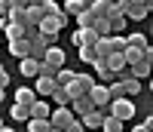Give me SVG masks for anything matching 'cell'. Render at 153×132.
<instances>
[{
    "label": "cell",
    "instance_id": "cell-38",
    "mask_svg": "<svg viewBox=\"0 0 153 132\" xmlns=\"http://www.w3.org/2000/svg\"><path fill=\"white\" fill-rule=\"evenodd\" d=\"M117 3H120V0H117Z\"/></svg>",
    "mask_w": 153,
    "mask_h": 132
},
{
    "label": "cell",
    "instance_id": "cell-13",
    "mask_svg": "<svg viewBox=\"0 0 153 132\" xmlns=\"http://www.w3.org/2000/svg\"><path fill=\"white\" fill-rule=\"evenodd\" d=\"M19 71H22V77L34 80V77L40 74V62H34V58H19Z\"/></svg>",
    "mask_w": 153,
    "mask_h": 132
},
{
    "label": "cell",
    "instance_id": "cell-22",
    "mask_svg": "<svg viewBox=\"0 0 153 132\" xmlns=\"http://www.w3.org/2000/svg\"><path fill=\"white\" fill-rule=\"evenodd\" d=\"M107 25H110V34H123L126 25H129V19H126V16H117V19H107Z\"/></svg>",
    "mask_w": 153,
    "mask_h": 132
},
{
    "label": "cell",
    "instance_id": "cell-24",
    "mask_svg": "<svg viewBox=\"0 0 153 132\" xmlns=\"http://www.w3.org/2000/svg\"><path fill=\"white\" fill-rule=\"evenodd\" d=\"M61 12H65V16H76V12H83V0H65Z\"/></svg>",
    "mask_w": 153,
    "mask_h": 132
},
{
    "label": "cell",
    "instance_id": "cell-28",
    "mask_svg": "<svg viewBox=\"0 0 153 132\" xmlns=\"http://www.w3.org/2000/svg\"><path fill=\"white\" fill-rule=\"evenodd\" d=\"M28 132H49V120H28Z\"/></svg>",
    "mask_w": 153,
    "mask_h": 132
},
{
    "label": "cell",
    "instance_id": "cell-32",
    "mask_svg": "<svg viewBox=\"0 0 153 132\" xmlns=\"http://www.w3.org/2000/svg\"><path fill=\"white\" fill-rule=\"evenodd\" d=\"M6 83H9V71L0 64V86H6Z\"/></svg>",
    "mask_w": 153,
    "mask_h": 132
},
{
    "label": "cell",
    "instance_id": "cell-10",
    "mask_svg": "<svg viewBox=\"0 0 153 132\" xmlns=\"http://www.w3.org/2000/svg\"><path fill=\"white\" fill-rule=\"evenodd\" d=\"M28 111H31V120H49V114H52V104H49L46 98H37Z\"/></svg>",
    "mask_w": 153,
    "mask_h": 132
},
{
    "label": "cell",
    "instance_id": "cell-3",
    "mask_svg": "<svg viewBox=\"0 0 153 132\" xmlns=\"http://www.w3.org/2000/svg\"><path fill=\"white\" fill-rule=\"evenodd\" d=\"M89 101H92L98 111L107 114V104H110V92H107V86H104V83H95L92 89H89Z\"/></svg>",
    "mask_w": 153,
    "mask_h": 132
},
{
    "label": "cell",
    "instance_id": "cell-31",
    "mask_svg": "<svg viewBox=\"0 0 153 132\" xmlns=\"http://www.w3.org/2000/svg\"><path fill=\"white\" fill-rule=\"evenodd\" d=\"M9 3H12V9H28L31 0H9Z\"/></svg>",
    "mask_w": 153,
    "mask_h": 132
},
{
    "label": "cell",
    "instance_id": "cell-5",
    "mask_svg": "<svg viewBox=\"0 0 153 132\" xmlns=\"http://www.w3.org/2000/svg\"><path fill=\"white\" fill-rule=\"evenodd\" d=\"M117 80L123 83V92H126V98H132V95H138V92L144 89V83H141V80H135V77H129L126 71H123V74H117Z\"/></svg>",
    "mask_w": 153,
    "mask_h": 132
},
{
    "label": "cell",
    "instance_id": "cell-2",
    "mask_svg": "<svg viewBox=\"0 0 153 132\" xmlns=\"http://www.w3.org/2000/svg\"><path fill=\"white\" fill-rule=\"evenodd\" d=\"M65 25H68V16H65V12H52V16H46L40 25H37V31H40V34H49V37H58V31L61 28H65Z\"/></svg>",
    "mask_w": 153,
    "mask_h": 132
},
{
    "label": "cell",
    "instance_id": "cell-6",
    "mask_svg": "<svg viewBox=\"0 0 153 132\" xmlns=\"http://www.w3.org/2000/svg\"><path fill=\"white\" fill-rule=\"evenodd\" d=\"M68 108H71V114L76 117V120H80L83 114H89V111H95V104L89 101V95H76V98H71V104H68Z\"/></svg>",
    "mask_w": 153,
    "mask_h": 132
},
{
    "label": "cell",
    "instance_id": "cell-30",
    "mask_svg": "<svg viewBox=\"0 0 153 132\" xmlns=\"http://www.w3.org/2000/svg\"><path fill=\"white\" fill-rule=\"evenodd\" d=\"M9 9H12L9 0H0V19H6V16H9Z\"/></svg>",
    "mask_w": 153,
    "mask_h": 132
},
{
    "label": "cell",
    "instance_id": "cell-11",
    "mask_svg": "<svg viewBox=\"0 0 153 132\" xmlns=\"http://www.w3.org/2000/svg\"><path fill=\"white\" fill-rule=\"evenodd\" d=\"M101 120H104V111H98V108L80 117V123H83V129H101Z\"/></svg>",
    "mask_w": 153,
    "mask_h": 132
},
{
    "label": "cell",
    "instance_id": "cell-35",
    "mask_svg": "<svg viewBox=\"0 0 153 132\" xmlns=\"http://www.w3.org/2000/svg\"><path fill=\"white\" fill-rule=\"evenodd\" d=\"M49 132H65V129H55V126H49Z\"/></svg>",
    "mask_w": 153,
    "mask_h": 132
},
{
    "label": "cell",
    "instance_id": "cell-9",
    "mask_svg": "<svg viewBox=\"0 0 153 132\" xmlns=\"http://www.w3.org/2000/svg\"><path fill=\"white\" fill-rule=\"evenodd\" d=\"M126 74L144 83V80H147V74H150V62H147V58H138V62H132L129 68H126Z\"/></svg>",
    "mask_w": 153,
    "mask_h": 132
},
{
    "label": "cell",
    "instance_id": "cell-23",
    "mask_svg": "<svg viewBox=\"0 0 153 132\" xmlns=\"http://www.w3.org/2000/svg\"><path fill=\"white\" fill-rule=\"evenodd\" d=\"M92 31H95L98 37H110V25H107V19H98V16H95V22H92Z\"/></svg>",
    "mask_w": 153,
    "mask_h": 132
},
{
    "label": "cell",
    "instance_id": "cell-7",
    "mask_svg": "<svg viewBox=\"0 0 153 132\" xmlns=\"http://www.w3.org/2000/svg\"><path fill=\"white\" fill-rule=\"evenodd\" d=\"M71 120H74L71 108H52V114H49V126H55V129H65Z\"/></svg>",
    "mask_w": 153,
    "mask_h": 132
},
{
    "label": "cell",
    "instance_id": "cell-37",
    "mask_svg": "<svg viewBox=\"0 0 153 132\" xmlns=\"http://www.w3.org/2000/svg\"><path fill=\"white\" fill-rule=\"evenodd\" d=\"M3 126H6V123H3V120H0V129H3Z\"/></svg>",
    "mask_w": 153,
    "mask_h": 132
},
{
    "label": "cell",
    "instance_id": "cell-34",
    "mask_svg": "<svg viewBox=\"0 0 153 132\" xmlns=\"http://www.w3.org/2000/svg\"><path fill=\"white\" fill-rule=\"evenodd\" d=\"M3 98H6V86H0V104H3Z\"/></svg>",
    "mask_w": 153,
    "mask_h": 132
},
{
    "label": "cell",
    "instance_id": "cell-17",
    "mask_svg": "<svg viewBox=\"0 0 153 132\" xmlns=\"http://www.w3.org/2000/svg\"><path fill=\"white\" fill-rule=\"evenodd\" d=\"M6 19H9L12 25H22L25 31H31V28H28V9H9V16H6Z\"/></svg>",
    "mask_w": 153,
    "mask_h": 132
},
{
    "label": "cell",
    "instance_id": "cell-4",
    "mask_svg": "<svg viewBox=\"0 0 153 132\" xmlns=\"http://www.w3.org/2000/svg\"><path fill=\"white\" fill-rule=\"evenodd\" d=\"M71 40H74V46H76V49H80V46H95L101 37H98L92 28H76V31L71 34Z\"/></svg>",
    "mask_w": 153,
    "mask_h": 132
},
{
    "label": "cell",
    "instance_id": "cell-21",
    "mask_svg": "<svg viewBox=\"0 0 153 132\" xmlns=\"http://www.w3.org/2000/svg\"><path fill=\"white\" fill-rule=\"evenodd\" d=\"M52 80H55V86H61V89H65V86L74 80V71H71V68H61V71H55V77H52Z\"/></svg>",
    "mask_w": 153,
    "mask_h": 132
},
{
    "label": "cell",
    "instance_id": "cell-29",
    "mask_svg": "<svg viewBox=\"0 0 153 132\" xmlns=\"http://www.w3.org/2000/svg\"><path fill=\"white\" fill-rule=\"evenodd\" d=\"M65 132H86V129H83V123H80V120L74 117V120H71V123L65 126Z\"/></svg>",
    "mask_w": 153,
    "mask_h": 132
},
{
    "label": "cell",
    "instance_id": "cell-1",
    "mask_svg": "<svg viewBox=\"0 0 153 132\" xmlns=\"http://www.w3.org/2000/svg\"><path fill=\"white\" fill-rule=\"evenodd\" d=\"M135 111H138V108H135V101H132V98H113V101L107 104V114H110V117H117V120H123V123H126V120H132Z\"/></svg>",
    "mask_w": 153,
    "mask_h": 132
},
{
    "label": "cell",
    "instance_id": "cell-27",
    "mask_svg": "<svg viewBox=\"0 0 153 132\" xmlns=\"http://www.w3.org/2000/svg\"><path fill=\"white\" fill-rule=\"evenodd\" d=\"M107 40H110V49H113V52H123V49H126V37H123V34H110Z\"/></svg>",
    "mask_w": 153,
    "mask_h": 132
},
{
    "label": "cell",
    "instance_id": "cell-8",
    "mask_svg": "<svg viewBox=\"0 0 153 132\" xmlns=\"http://www.w3.org/2000/svg\"><path fill=\"white\" fill-rule=\"evenodd\" d=\"M31 89L37 92V98H49L52 89H55V80H52V77H34V86Z\"/></svg>",
    "mask_w": 153,
    "mask_h": 132
},
{
    "label": "cell",
    "instance_id": "cell-12",
    "mask_svg": "<svg viewBox=\"0 0 153 132\" xmlns=\"http://www.w3.org/2000/svg\"><path fill=\"white\" fill-rule=\"evenodd\" d=\"M28 52H31L28 37H22V40H9V56H16V58H28Z\"/></svg>",
    "mask_w": 153,
    "mask_h": 132
},
{
    "label": "cell",
    "instance_id": "cell-25",
    "mask_svg": "<svg viewBox=\"0 0 153 132\" xmlns=\"http://www.w3.org/2000/svg\"><path fill=\"white\" fill-rule=\"evenodd\" d=\"M92 22H95V16L89 9H83V12H76V28H92Z\"/></svg>",
    "mask_w": 153,
    "mask_h": 132
},
{
    "label": "cell",
    "instance_id": "cell-14",
    "mask_svg": "<svg viewBox=\"0 0 153 132\" xmlns=\"http://www.w3.org/2000/svg\"><path fill=\"white\" fill-rule=\"evenodd\" d=\"M126 37V46H129V49H147L150 43H147V34H141V31H138V34H123Z\"/></svg>",
    "mask_w": 153,
    "mask_h": 132
},
{
    "label": "cell",
    "instance_id": "cell-33",
    "mask_svg": "<svg viewBox=\"0 0 153 132\" xmlns=\"http://www.w3.org/2000/svg\"><path fill=\"white\" fill-rule=\"evenodd\" d=\"M132 132H150V126H147V123H138V126H135Z\"/></svg>",
    "mask_w": 153,
    "mask_h": 132
},
{
    "label": "cell",
    "instance_id": "cell-16",
    "mask_svg": "<svg viewBox=\"0 0 153 132\" xmlns=\"http://www.w3.org/2000/svg\"><path fill=\"white\" fill-rule=\"evenodd\" d=\"M9 117H12L16 123H28V120H31V111H28V104H12V108H9Z\"/></svg>",
    "mask_w": 153,
    "mask_h": 132
},
{
    "label": "cell",
    "instance_id": "cell-19",
    "mask_svg": "<svg viewBox=\"0 0 153 132\" xmlns=\"http://www.w3.org/2000/svg\"><path fill=\"white\" fill-rule=\"evenodd\" d=\"M46 19V12H43V6H28V28H37Z\"/></svg>",
    "mask_w": 153,
    "mask_h": 132
},
{
    "label": "cell",
    "instance_id": "cell-15",
    "mask_svg": "<svg viewBox=\"0 0 153 132\" xmlns=\"http://www.w3.org/2000/svg\"><path fill=\"white\" fill-rule=\"evenodd\" d=\"M34 101H37V92L31 86H19L16 89V104H28V108H31Z\"/></svg>",
    "mask_w": 153,
    "mask_h": 132
},
{
    "label": "cell",
    "instance_id": "cell-36",
    "mask_svg": "<svg viewBox=\"0 0 153 132\" xmlns=\"http://www.w3.org/2000/svg\"><path fill=\"white\" fill-rule=\"evenodd\" d=\"M0 132H16V129H9V126H3V129H0Z\"/></svg>",
    "mask_w": 153,
    "mask_h": 132
},
{
    "label": "cell",
    "instance_id": "cell-26",
    "mask_svg": "<svg viewBox=\"0 0 153 132\" xmlns=\"http://www.w3.org/2000/svg\"><path fill=\"white\" fill-rule=\"evenodd\" d=\"M98 58V52H95V46H80V62H86V64H92Z\"/></svg>",
    "mask_w": 153,
    "mask_h": 132
},
{
    "label": "cell",
    "instance_id": "cell-18",
    "mask_svg": "<svg viewBox=\"0 0 153 132\" xmlns=\"http://www.w3.org/2000/svg\"><path fill=\"white\" fill-rule=\"evenodd\" d=\"M49 98H52V108H68V104H71L68 92L61 89V86H55V89H52V95H49Z\"/></svg>",
    "mask_w": 153,
    "mask_h": 132
},
{
    "label": "cell",
    "instance_id": "cell-20",
    "mask_svg": "<svg viewBox=\"0 0 153 132\" xmlns=\"http://www.w3.org/2000/svg\"><path fill=\"white\" fill-rule=\"evenodd\" d=\"M101 132H123V120H117V117L104 114V120H101Z\"/></svg>",
    "mask_w": 153,
    "mask_h": 132
}]
</instances>
